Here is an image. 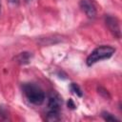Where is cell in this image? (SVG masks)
<instances>
[{"label":"cell","mask_w":122,"mask_h":122,"mask_svg":"<svg viewBox=\"0 0 122 122\" xmlns=\"http://www.w3.org/2000/svg\"><path fill=\"white\" fill-rule=\"evenodd\" d=\"M79 5H80L82 11L87 15L88 18H90V19L95 18L96 9H95L93 3L92 2V0H81Z\"/></svg>","instance_id":"cell-4"},{"label":"cell","mask_w":122,"mask_h":122,"mask_svg":"<svg viewBox=\"0 0 122 122\" xmlns=\"http://www.w3.org/2000/svg\"><path fill=\"white\" fill-rule=\"evenodd\" d=\"M26 1H30V0H26Z\"/></svg>","instance_id":"cell-14"},{"label":"cell","mask_w":122,"mask_h":122,"mask_svg":"<svg viewBox=\"0 0 122 122\" xmlns=\"http://www.w3.org/2000/svg\"><path fill=\"white\" fill-rule=\"evenodd\" d=\"M70 90L71 91L72 93H74L75 95H77V96H79V97H81V96L83 95V92L81 91L80 87H79L77 84H75V83H71V84L70 85Z\"/></svg>","instance_id":"cell-8"},{"label":"cell","mask_w":122,"mask_h":122,"mask_svg":"<svg viewBox=\"0 0 122 122\" xmlns=\"http://www.w3.org/2000/svg\"><path fill=\"white\" fill-rule=\"evenodd\" d=\"M0 11H1V0H0Z\"/></svg>","instance_id":"cell-13"},{"label":"cell","mask_w":122,"mask_h":122,"mask_svg":"<svg viewBox=\"0 0 122 122\" xmlns=\"http://www.w3.org/2000/svg\"><path fill=\"white\" fill-rule=\"evenodd\" d=\"M105 22H106V26L108 27L112 34L117 39H119L121 36V29H120L119 20L116 17H113L112 15H107L105 17Z\"/></svg>","instance_id":"cell-3"},{"label":"cell","mask_w":122,"mask_h":122,"mask_svg":"<svg viewBox=\"0 0 122 122\" xmlns=\"http://www.w3.org/2000/svg\"><path fill=\"white\" fill-rule=\"evenodd\" d=\"M68 107L70 108V109H75L76 107H75V104H74V102L71 100V99H69V101H68Z\"/></svg>","instance_id":"cell-11"},{"label":"cell","mask_w":122,"mask_h":122,"mask_svg":"<svg viewBox=\"0 0 122 122\" xmlns=\"http://www.w3.org/2000/svg\"><path fill=\"white\" fill-rule=\"evenodd\" d=\"M9 2L14 4V5H18L19 4V0H9Z\"/></svg>","instance_id":"cell-12"},{"label":"cell","mask_w":122,"mask_h":122,"mask_svg":"<svg viewBox=\"0 0 122 122\" xmlns=\"http://www.w3.org/2000/svg\"><path fill=\"white\" fill-rule=\"evenodd\" d=\"M115 52V49L108 46V45H102L99 46L97 48H95L87 57V65L88 66H92L101 60H106L109 59L110 57H112L113 55V53Z\"/></svg>","instance_id":"cell-2"},{"label":"cell","mask_w":122,"mask_h":122,"mask_svg":"<svg viewBox=\"0 0 122 122\" xmlns=\"http://www.w3.org/2000/svg\"><path fill=\"white\" fill-rule=\"evenodd\" d=\"M62 106V98L55 92H51L48 98V108L51 111H59Z\"/></svg>","instance_id":"cell-5"},{"label":"cell","mask_w":122,"mask_h":122,"mask_svg":"<svg viewBox=\"0 0 122 122\" xmlns=\"http://www.w3.org/2000/svg\"><path fill=\"white\" fill-rule=\"evenodd\" d=\"M98 93H100L102 96H104L105 98H110L111 96H110V94H109V92H108V91H106L105 89H103V88H98Z\"/></svg>","instance_id":"cell-10"},{"label":"cell","mask_w":122,"mask_h":122,"mask_svg":"<svg viewBox=\"0 0 122 122\" xmlns=\"http://www.w3.org/2000/svg\"><path fill=\"white\" fill-rule=\"evenodd\" d=\"M59 111H51L49 110L47 113V120L48 121H57L60 119Z\"/></svg>","instance_id":"cell-7"},{"label":"cell","mask_w":122,"mask_h":122,"mask_svg":"<svg viewBox=\"0 0 122 122\" xmlns=\"http://www.w3.org/2000/svg\"><path fill=\"white\" fill-rule=\"evenodd\" d=\"M102 117L107 121H119L118 118H116L114 115H112L108 112H102Z\"/></svg>","instance_id":"cell-9"},{"label":"cell","mask_w":122,"mask_h":122,"mask_svg":"<svg viewBox=\"0 0 122 122\" xmlns=\"http://www.w3.org/2000/svg\"><path fill=\"white\" fill-rule=\"evenodd\" d=\"M31 57H32V54L30 52L23 51V52H20L19 54H17L14 59L20 65H26V64H29L30 62Z\"/></svg>","instance_id":"cell-6"},{"label":"cell","mask_w":122,"mask_h":122,"mask_svg":"<svg viewBox=\"0 0 122 122\" xmlns=\"http://www.w3.org/2000/svg\"><path fill=\"white\" fill-rule=\"evenodd\" d=\"M26 98L33 105H41L45 100L44 91L34 83H25L22 86Z\"/></svg>","instance_id":"cell-1"}]
</instances>
